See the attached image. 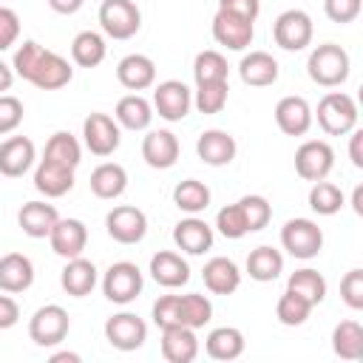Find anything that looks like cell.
I'll list each match as a JSON object with an SVG mask.
<instances>
[{
  "label": "cell",
  "instance_id": "obj_19",
  "mask_svg": "<svg viewBox=\"0 0 363 363\" xmlns=\"http://www.w3.org/2000/svg\"><path fill=\"white\" fill-rule=\"evenodd\" d=\"M48 244L60 258H77L88 244V227L79 218H60L48 233Z\"/></svg>",
  "mask_w": 363,
  "mask_h": 363
},
{
  "label": "cell",
  "instance_id": "obj_3",
  "mask_svg": "<svg viewBox=\"0 0 363 363\" xmlns=\"http://www.w3.org/2000/svg\"><path fill=\"white\" fill-rule=\"evenodd\" d=\"M281 247L292 258L309 261L323 250V230L312 218H289L281 227Z\"/></svg>",
  "mask_w": 363,
  "mask_h": 363
},
{
  "label": "cell",
  "instance_id": "obj_7",
  "mask_svg": "<svg viewBox=\"0 0 363 363\" xmlns=\"http://www.w3.org/2000/svg\"><path fill=\"white\" fill-rule=\"evenodd\" d=\"M68 329H71V318H68V312L60 303L40 306L31 315V320H28V337L37 346H57V343H62L68 337Z\"/></svg>",
  "mask_w": 363,
  "mask_h": 363
},
{
  "label": "cell",
  "instance_id": "obj_22",
  "mask_svg": "<svg viewBox=\"0 0 363 363\" xmlns=\"http://www.w3.org/2000/svg\"><path fill=\"white\" fill-rule=\"evenodd\" d=\"M278 74H281L278 60H275L272 54H267V51H250V54H244L241 62H238V77H241V82L250 85V88L275 85V82H278Z\"/></svg>",
  "mask_w": 363,
  "mask_h": 363
},
{
  "label": "cell",
  "instance_id": "obj_9",
  "mask_svg": "<svg viewBox=\"0 0 363 363\" xmlns=\"http://www.w3.org/2000/svg\"><path fill=\"white\" fill-rule=\"evenodd\" d=\"M335 167V150L323 139H306L295 150V170L303 182H320Z\"/></svg>",
  "mask_w": 363,
  "mask_h": 363
},
{
  "label": "cell",
  "instance_id": "obj_44",
  "mask_svg": "<svg viewBox=\"0 0 363 363\" xmlns=\"http://www.w3.org/2000/svg\"><path fill=\"white\" fill-rule=\"evenodd\" d=\"M238 207H241V213H244V218H247L250 233L264 230V227L269 224V218H272V204H269L264 196H258V193L241 196V199H238Z\"/></svg>",
  "mask_w": 363,
  "mask_h": 363
},
{
  "label": "cell",
  "instance_id": "obj_58",
  "mask_svg": "<svg viewBox=\"0 0 363 363\" xmlns=\"http://www.w3.org/2000/svg\"><path fill=\"white\" fill-rule=\"evenodd\" d=\"M62 360L79 363V354H74V352H57V354H51V363H62Z\"/></svg>",
  "mask_w": 363,
  "mask_h": 363
},
{
  "label": "cell",
  "instance_id": "obj_5",
  "mask_svg": "<svg viewBox=\"0 0 363 363\" xmlns=\"http://www.w3.org/2000/svg\"><path fill=\"white\" fill-rule=\"evenodd\" d=\"M312 34H315L312 17L303 9H286L272 23V40L284 51H303L312 43Z\"/></svg>",
  "mask_w": 363,
  "mask_h": 363
},
{
  "label": "cell",
  "instance_id": "obj_27",
  "mask_svg": "<svg viewBox=\"0 0 363 363\" xmlns=\"http://www.w3.org/2000/svg\"><path fill=\"white\" fill-rule=\"evenodd\" d=\"M34 187L37 193H43L45 199H60L74 187V170L48 159H40L37 170H34Z\"/></svg>",
  "mask_w": 363,
  "mask_h": 363
},
{
  "label": "cell",
  "instance_id": "obj_13",
  "mask_svg": "<svg viewBox=\"0 0 363 363\" xmlns=\"http://www.w3.org/2000/svg\"><path fill=\"white\" fill-rule=\"evenodd\" d=\"M71 79H74L71 62L65 57H60L57 51H48V48H43V54H40V60H37L31 77H28V82L37 85L40 91H60Z\"/></svg>",
  "mask_w": 363,
  "mask_h": 363
},
{
  "label": "cell",
  "instance_id": "obj_55",
  "mask_svg": "<svg viewBox=\"0 0 363 363\" xmlns=\"http://www.w3.org/2000/svg\"><path fill=\"white\" fill-rule=\"evenodd\" d=\"M48 6H51V11H57V14H77L82 6H85V0H45Z\"/></svg>",
  "mask_w": 363,
  "mask_h": 363
},
{
  "label": "cell",
  "instance_id": "obj_30",
  "mask_svg": "<svg viewBox=\"0 0 363 363\" xmlns=\"http://www.w3.org/2000/svg\"><path fill=\"white\" fill-rule=\"evenodd\" d=\"M125 187H128V170L122 164L102 162V164L94 167V173H91V193L96 199H105V201L119 199L125 193Z\"/></svg>",
  "mask_w": 363,
  "mask_h": 363
},
{
  "label": "cell",
  "instance_id": "obj_46",
  "mask_svg": "<svg viewBox=\"0 0 363 363\" xmlns=\"http://www.w3.org/2000/svg\"><path fill=\"white\" fill-rule=\"evenodd\" d=\"M23 116H26L23 102L14 94H0V136L14 133L23 122Z\"/></svg>",
  "mask_w": 363,
  "mask_h": 363
},
{
  "label": "cell",
  "instance_id": "obj_17",
  "mask_svg": "<svg viewBox=\"0 0 363 363\" xmlns=\"http://www.w3.org/2000/svg\"><path fill=\"white\" fill-rule=\"evenodd\" d=\"M116 79L122 88L139 94L156 85V62L147 54H128L116 65Z\"/></svg>",
  "mask_w": 363,
  "mask_h": 363
},
{
  "label": "cell",
  "instance_id": "obj_12",
  "mask_svg": "<svg viewBox=\"0 0 363 363\" xmlns=\"http://www.w3.org/2000/svg\"><path fill=\"white\" fill-rule=\"evenodd\" d=\"M105 230L119 244H139L147 233V216L133 204H119L105 216Z\"/></svg>",
  "mask_w": 363,
  "mask_h": 363
},
{
  "label": "cell",
  "instance_id": "obj_11",
  "mask_svg": "<svg viewBox=\"0 0 363 363\" xmlns=\"http://www.w3.org/2000/svg\"><path fill=\"white\" fill-rule=\"evenodd\" d=\"M105 340L119 352H133L147 340V323L133 312H116L105 320Z\"/></svg>",
  "mask_w": 363,
  "mask_h": 363
},
{
  "label": "cell",
  "instance_id": "obj_47",
  "mask_svg": "<svg viewBox=\"0 0 363 363\" xmlns=\"http://www.w3.org/2000/svg\"><path fill=\"white\" fill-rule=\"evenodd\" d=\"M40 54H43V45H40V43H34V40H26V43L14 51V60H11L14 77H20V79H26V82H28V77H31V71H34V65H37Z\"/></svg>",
  "mask_w": 363,
  "mask_h": 363
},
{
  "label": "cell",
  "instance_id": "obj_4",
  "mask_svg": "<svg viewBox=\"0 0 363 363\" xmlns=\"http://www.w3.org/2000/svg\"><path fill=\"white\" fill-rule=\"evenodd\" d=\"M142 286H145V278H142V269L133 261H116L102 275V292L111 303L125 306V303L136 301Z\"/></svg>",
  "mask_w": 363,
  "mask_h": 363
},
{
  "label": "cell",
  "instance_id": "obj_35",
  "mask_svg": "<svg viewBox=\"0 0 363 363\" xmlns=\"http://www.w3.org/2000/svg\"><path fill=\"white\" fill-rule=\"evenodd\" d=\"M108 54V45H105V37L96 34V31H79L71 43V60L79 65V68H96Z\"/></svg>",
  "mask_w": 363,
  "mask_h": 363
},
{
  "label": "cell",
  "instance_id": "obj_24",
  "mask_svg": "<svg viewBox=\"0 0 363 363\" xmlns=\"http://www.w3.org/2000/svg\"><path fill=\"white\" fill-rule=\"evenodd\" d=\"M34 284V264L23 252H6L0 258V292L17 295Z\"/></svg>",
  "mask_w": 363,
  "mask_h": 363
},
{
  "label": "cell",
  "instance_id": "obj_32",
  "mask_svg": "<svg viewBox=\"0 0 363 363\" xmlns=\"http://www.w3.org/2000/svg\"><path fill=\"white\" fill-rule=\"evenodd\" d=\"M113 119L119 122V128L128 130H147L153 122V105L142 96V94H128L116 102Z\"/></svg>",
  "mask_w": 363,
  "mask_h": 363
},
{
  "label": "cell",
  "instance_id": "obj_25",
  "mask_svg": "<svg viewBox=\"0 0 363 363\" xmlns=\"http://www.w3.org/2000/svg\"><path fill=\"white\" fill-rule=\"evenodd\" d=\"M57 221H60V213L48 201H26L17 213V224L28 238H48Z\"/></svg>",
  "mask_w": 363,
  "mask_h": 363
},
{
  "label": "cell",
  "instance_id": "obj_8",
  "mask_svg": "<svg viewBox=\"0 0 363 363\" xmlns=\"http://www.w3.org/2000/svg\"><path fill=\"white\" fill-rule=\"evenodd\" d=\"M82 142L94 156H111L122 142L119 122L102 111L88 113L82 122Z\"/></svg>",
  "mask_w": 363,
  "mask_h": 363
},
{
  "label": "cell",
  "instance_id": "obj_39",
  "mask_svg": "<svg viewBox=\"0 0 363 363\" xmlns=\"http://www.w3.org/2000/svg\"><path fill=\"white\" fill-rule=\"evenodd\" d=\"M227 96H230V85H227V79L199 82V85H196V96H193V105H196L199 113L210 116V113H221V111H224Z\"/></svg>",
  "mask_w": 363,
  "mask_h": 363
},
{
  "label": "cell",
  "instance_id": "obj_42",
  "mask_svg": "<svg viewBox=\"0 0 363 363\" xmlns=\"http://www.w3.org/2000/svg\"><path fill=\"white\" fill-rule=\"evenodd\" d=\"M227 74H230V65H227L221 51L207 48V51L196 54V60H193V79H196V85L199 82H213V79H227Z\"/></svg>",
  "mask_w": 363,
  "mask_h": 363
},
{
  "label": "cell",
  "instance_id": "obj_31",
  "mask_svg": "<svg viewBox=\"0 0 363 363\" xmlns=\"http://www.w3.org/2000/svg\"><path fill=\"white\" fill-rule=\"evenodd\" d=\"M244 332L235 326H218L204 337V352L213 360H235L244 354Z\"/></svg>",
  "mask_w": 363,
  "mask_h": 363
},
{
  "label": "cell",
  "instance_id": "obj_53",
  "mask_svg": "<svg viewBox=\"0 0 363 363\" xmlns=\"http://www.w3.org/2000/svg\"><path fill=\"white\" fill-rule=\"evenodd\" d=\"M20 320V306L11 295H0V329H11Z\"/></svg>",
  "mask_w": 363,
  "mask_h": 363
},
{
  "label": "cell",
  "instance_id": "obj_52",
  "mask_svg": "<svg viewBox=\"0 0 363 363\" xmlns=\"http://www.w3.org/2000/svg\"><path fill=\"white\" fill-rule=\"evenodd\" d=\"M218 11H227V14L255 23L261 14V0H218Z\"/></svg>",
  "mask_w": 363,
  "mask_h": 363
},
{
  "label": "cell",
  "instance_id": "obj_16",
  "mask_svg": "<svg viewBox=\"0 0 363 363\" xmlns=\"http://www.w3.org/2000/svg\"><path fill=\"white\" fill-rule=\"evenodd\" d=\"M34 159H37V150L28 136H9L6 142H0V176L20 179L23 173L31 170Z\"/></svg>",
  "mask_w": 363,
  "mask_h": 363
},
{
  "label": "cell",
  "instance_id": "obj_34",
  "mask_svg": "<svg viewBox=\"0 0 363 363\" xmlns=\"http://www.w3.org/2000/svg\"><path fill=\"white\" fill-rule=\"evenodd\" d=\"M332 352L340 360H360L363 357V326L357 320H340L332 329Z\"/></svg>",
  "mask_w": 363,
  "mask_h": 363
},
{
  "label": "cell",
  "instance_id": "obj_45",
  "mask_svg": "<svg viewBox=\"0 0 363 363\" xmlns=\"http://www.w3.org/2000/svg\"><path fill=\"white\" fill-rule=\"evenodd\" d=\"M216 230H218L224 238H233V241H238V238H244V235L250 233L247 218H244L238 201H235V204H227V207H221V210L216 213Z\"/></svg>",
  "mask_w": 363,
  "mask_h": 363
},
{
  "label": "cell",
  "instance_id": "obj_36",
  "mask_svg": "<svg viewBox=\"0 0 363 363\" xmlns=\"http://www.w3.org/2000/svg\"><path fill=\"white\" fill-rule=\"evenodd\" d=\"M43 159H48V162H57V164H65V167L77 170V164L82 162V147H79V142H77V136H74V133H68V130H57V133H51V136H48Z\"/></svg>",
  "mask_w": 363,
  "mask_h": 363
},
{
  "label": "cell",
  "instance_id": "obj_56",
  "mask_svg": "<svg viewBox=\"0 0 363 363\" xmlns=\"http://www.w3.org/2000/svg\"><path fill=\"white\" fill-rule=\"evenodd\" d=\"M11 82H14V68L0 60V94H6L11 88Z\"/></svg>",
  "mask_w": 363,
  "mask_h": 363
},
{
  "label": "cell",
  "instance_id": "obj_14",
  "mask_svg": "<svg viewBox=\"0 0 363 363\" xmlns=\"http://www.w3.org/2000/svg\"><path fill=\"white\" fill-rule=\"evenodd\" d=\"M213 40L230 51H244L250 48L252 37H255V23L244 20V17H235V14H227V11H216L213 17Z\"/></svg>",
  "mask_w": 363,
  "mask_h": 363
},
{
  "label": "cell",
  "instance_id": "obj_15",
  "mask_svg": "<svg viewBox=\"0 0 363 363\" xmlns=\"http://www.w3.org/2000/svg\"><path fill=\"white\" fill-rule=\"evenodd\" d=\"M312 119H315V113H312V108H309V102L303 96H295V94L292 96H281L278 105H275V125L286 136L309 133Z\"/></svg>",
  "mask_w": 363,
  "mask_h": 363
},
{
  "label": "cell",
  "instance_id": "obj_23",
  "mask_svg": "<svg viewBox=\"0 0 363 363\" xmlns=\"http://www.w3.org/2000/svg\"><path fill=\"white\" fill-rule=\"evenodd\" d=\"M199 354V337L190 326L162 329V357L167 363H193Z\"/></svg>",
  "mask_w": 363,
  "mask_h": 363
},
{
  "label": "cell",
  "instance_id": "obj_20",
  "mask_svg": "<svg viewBox=\"0 0 363 363\" xmlns=\"http://www.w3.org/2000/svg\"><path fill=\"white\" fill-rule=\"evenodd\" d=\"M179 139L173 130H147L142 139V159L153 170H167L179 162Z\"/></svg>",
  "mask_w": 363,
  "mask_h": 363
},
{
  "label": "cell",
  "instance_id": "obj_29",
  "mask_svg": "<svg viewBox=\"0 0 363 363\" xmlns=\"http://www.w3.org/2000/svg\"><path fill=\"white\" fill-rule=\"evenodd\" d=\"M60 284H62V289H65L71 298H85V295H91L94 286H96V267H94V261H88V258H82V255L68 258L65 267H62V272H60Z\"/></svg>",
  "mask_w": 363,
  "mask_h": 363
},
{
  "label": "cell",
  "instance_id": "obj_1",
  "mask_svg": "<svg viewBox=\"0 0 363 363\" xmlns=\"http://www.w3.org/2000/svg\"><path fill=\"white\" fill-rule=\"evenodd\" d=\"M349 71H352V60L346 54L343 45L337 43H320L309 51V60H306V74L315 85H323V88H337L349 79Z\"/></svg>",
  "mask_w": 363,
  "mask_h": 363
},
{
  "label": "cell",
  "instance_id": "obj_26",
  "mask_svg": "<svg viewBox=\"0 0 363 363\" xmlns=\"http://www.w3.org/2000/svg\"><path fill=\"white\" fill-rule=\"evenodd\" d=\"M150 275L159 286H167V289H179L190 281V267L187 261L173 252V250H159L153 258H150Z\"/></svg>",
  "mask_w": 363,
  "mask_h": 363
},
{
  "label": "cell",
  "instance_id": "obj_37",
  "mask_svg": "<svg viewBox=\"0 0 363 363\" xmlns=\"http://www.w3.org/2000/svg\"><path fill=\"white\" fill-rule=\"evenodd\" d=\"M173 204L182 210V213H190V216H199L210 207V187L199 179H184L173 187Z\"/></svg>",
  "mask_w": 363,
  "mask_h": 363
},
{
  "label": "cell",
  "instance_id": "obj_38",
  "mask_svg": "<svg viewBox=\"0 0 363 363\" xmlns=\"http://www.w3.org/2000/svg\"><path fill=\"white\" fill-rule=\"evenodd\" d=\"M286 289L295 292V295H301V298H306L312 306H318V303L326 298V278H323L318 269L303 267V269H295V272L289 275Z\"/></svg>",
  "mask_w": 363,
  "mask_h": 363
},
{
  "label": "cell",
  "instance_id": "obj_28",
  "mask_svg": "<svg viewBox=\"0 0 363 363\" xmlns=\"http://www.w3.org/2000/svg\"><path fill=\"white\" fill-rule=\"evenodd\" d=\"M201 278L213 295H233L241 286V269L235 267V261H230L224 255L210 258L201 269Z\"/></svg>",
  "mask_w": 363,
  "mask_h": 363
},
{
  "label": "cell",
  "instance_id": "obj_43",
  "mask_svg": "<svg viewBox=\"0 0 363 363\" xmlns=\"http://www.w3.org/2000/svg\"><path fill=\"white\" fill-rule=\"evenodd\" d=\"M309 312H312V303H309L306 298L289 292V289H286V292L278 298V303H275V318H278V323H284V326H301V323H306Z\"/></svg>",
  "mask_w": 363,
  "mask_h": 363
},
{
  "label": "cell",
  "instance_id": "obj_33",
  "mask_svg": "<svg viewBox=\"0 0 363 363\" xmlns=\"http://www.w3.org/2000/svg\"><path fill=\"white\" fill-rule=\"evenodd\" d=\"M247 272H250V278L258 281V284L275 281V278L284 272V255H281V250H275V247H269V244L255 247V250L247 255Z\"/></svg>",
  "mask_w": 363,
  "mask_h": 363
},
{
  "label": "cell",
  "instance_id": "obj_48",
  "mask_svg": "<svg viewBox=\"0 0 363 363\" xmlns=\"http://www.w3.org/2000/svg\"><path fill=\"white\" fill-rule=\"evenodd\" d=\"M340 298L349 309H363V269H349L340 278Z\"/></svg>",
  "mask_w": 363,
  "mask_h": 363
},
{
  "label": "cell",
  "instance_id": "obj_18",
  "mask_svg": "<svg viewBox=\"0 0 363 363\" xmlns=\"http://www.w3.org/2000/svg\"><path fill=\"white\" fill-rule=\"evenodd\" d=\"M213 241H216V233L204 218L190 216L173 227V244L187 255H204L213 247Z\"/></svg>",
  "mask_w": 363,
  "mask_h": 363
},
{
  "label": "cell",
  "instance_id": "obj_49",
  "mask_svg": "<svg viewBox=\"0 0 363 363\" xmlns=\"http://www.w3.org/2000/svg\"><path fill=\"white\" fill-rule=\"evenodd\" d=\"M153 323L159 329L167 326H182V315H179V295H162L153 303Z\"/></svg>",
  "mask_w": 363,
  "mask_h": 363
},
{
  "label": "cell",
  "instance_id": "obj_57",
  "mask_svg": "<svg viewBox=\"0 0 363 363\" xmlns=\"http://www.w3.org/2000/svg\"><path fill=\"white\" fill-rule=\"evenodd\" d=\"M352 207H354L357 216H363V184L354 187V193H352Z\"/></svg>",
  "mask_w": 363,
  "mask_h": 363
},
{
  "label": "cell",
  "instance_id": "obj_2",
  "mask_svg": "<svg viewBox=\"0 0 363 363\" xmlns=\"http://www.w3.org/2000/svg\"><path fill=\"white\" fill-rule=\"evenodd\" d=\"M318 125L329 136H346L357 128V102L346 91H329L318 102Z\"/></svg>",
  "mask_w": 363,
  "mask_h": 363
},
{
  "label": "cell",
  "instance_id": "obj_51",
  "mask_svg": "<svg viewBox=\"0 0 363 363\" xmlns=\"http://www.w3.org/2000/svg\"><path fill=\"white\" fill-rule=\"evenodd\" d=\"M20 37V17L14 9L9 6H0V51L11 48Z\"/></svg>",
  "mask_w": 363,
  "mask_h": 363
},
{
  "label": "cell",
  "instance_id": "obj_21",
  "mask_svg": "<svg viewBox=\"0 0 363 363\" xmlns=\"http://www.w3.org/2000/svg\"><path fill=\"white\" fill-rule=\"evenodd\" d=\"M196 153H199V159H201L204 164H210V167H224V164H230V162L235 159L238 145H235V139H233L227 130L210 128V130H204V133L196 139Z\"/></svg>",
  "mask_w": 363,
  "mask_h": 363
},
{
  "label": "cell",
  "instance_id": "obj_10",
  "mask_svg": "<svg viewBox=\"0 0 363 363\" xmlns=\"http://www.w3.org/2000/svg\"><path fill=\"white\" fill-rule=\"evenodd\" d=\"M153 111L167 122H182L193 108V94L182 79H164L153 88Z\"/></svg>",
  "mask_w": 363,
  "mask_h": 363
},
{
  "label": "cell",
  "instance_id": "obj_40",
  "mask_svg": "<svg viewBox=\"0 0 363 363\" xmlns=\"http://www.w3.org/2000/svg\"><path fill=\"white\" fill-rule=\"evenodd\" d=\"M179 315H182V326L201 329L213 320V303L207 295L187 292V295H179Z\"/></svg>",
  "mask_w": 363,
  "mask_h": 363
},
{
  "label": "cell",
  "instance_id": "obj_50",
  "mask_svg": "<svg viewBox=\"0 0 363 363\" xmlns=\"http://www.w3.org/2000/svg\"><path fill=\"white\" fill-rule=\"evenodd\" d=\"M360 9H363V0H323V11L332 23H354L360 17Z\"/></svg>",
  "mask_w": 363,
  "mask_h": 363
},
{
  "label": "cell",
  "instance_id": "obj_6",
  "mask_svg": "<svg viewBox=\"0 0 363 363\" xmlns=\"http://www.w3.org/2000/svg\"><path fill=\"white\" fill-rule=\"evenodd\" d=\"M99 26L113 40H130L142 28V11L133 0H102Z\"/></svg>",
  "mask_w": 363,
  "mask_h": 363
},
{
  "label": "cell",
  "instance_id": "obj_41",
  "mask_svg": "<svg viewBox=\"0 0 363 363\" xmlns=\"http://www.w3.org/2000/svg\"><path fill=\"white\" fill-rule=\"evenodd\" d=\"M346 204L343 199V190L326 179L320 182H312V190H309V207L318 213V216H335L340 207Z\"/></svg>",
  "mask_w": 363,
  "mask_h": 363
},
{
  "label": "cell",
  "instance_id": "obj_54",
  "mask_svg": "<svg viewBox=\"0 0 363 363\" xmlns=\"http://www.w3.org/2000/svg\"><path fill=\"white\" fill-rule=\"evenodd\" d=\"M349 159L354 167H363V130H352L349 133Z\"/></svg>",
  "mask_w": 363,
  "mask_h": 363
}]
</instances>
